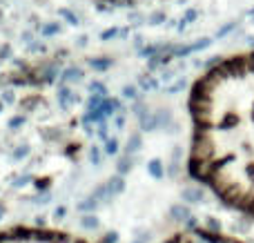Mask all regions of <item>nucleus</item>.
Wrapping results in <instances>:
<instances>
[{
	"instance_id": "obj_1",
	"label": "nucleus",
	"mask_w": 254,
	"mask_h": 243,
	"mask_svg": "<svg viewBox=\"0 0 254 243\" xmlns=\"http://www.w3.org/2000/svg\"><path fill=\"white\" fill-rule=\"evenodd\" d=\"M188 172L254 219V52L216 61L188 96Z\"/></svg>"
},
{
	"instance_id": "obj_2",
	"label": "nucleus",
	"mask_w": 254,
	"mask_h": 243,
	"mask_svg": "<svg viewBox=\"0 0 254 243\" xmlns=\"http://www.w3.org/2000/svg\"><path fill=\"white\" fill-rule=\"evenodd\" d=\"M0 243H87L83 237L71 232L54 230V228H29L16 226L0 230Z\"/></svg>"
},
{
	"instance_id": "obj_3",
	"label": "nucleus",
	"mask_w": 254,
	"mask_h": 243,
	"mask_svg": "<svg viewBox=\"0 0 254 243\" xmlns=\"http://www.w3.org/2000/svg\"><path fill=\"white\" fill-rule=\"evenodd\" d=\"M165 243H243L230 235H221L216 230H207V228H192V230H183L172 235Z\"/></svg>"
}]
</instances>
